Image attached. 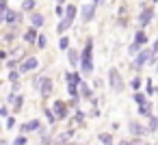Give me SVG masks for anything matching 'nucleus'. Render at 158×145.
I'll use <instances>...</instances> for the list:
<instances>
[{
	"label": "nucleus",
	"mask_w": 158,
	"mask_h": 145,
	"mask_svg": "<svg viewBox=\"0 0 158 145\" xmlns=\"http://www.w3.org/2000/svg\"><path fill=\"white\" fill-rule=\"evenodd\" d=\"M74 18H76V7H74V5H69V7L65 9V20L59 24V31L63 33V31H65V28H67V26L74 22Z\"/></svg>",
	"instance_id": "f257e3e1"
},
{
	"label": "nucleus",
	"mask_w": 158,
	"mask_h": 145,
	"mask_svg": "<svg viewBox=\"0 0 158 145\" xmlns=\"http://www.w3.org/2000/svg\"><path fill=\"white\" fill-rule=\"evenodd\" d=\"M82 69H85V74H91V69H93V65H91V41H87L85 52H82Z\"/></svg>",
	"instance_id": "f03ea898"
},
{
	"label": "nucleus",
	"mask_w": 158,
	"mask_h": 145,
	"mask_svg": "<svg viewBox=\"0 0 158 145\" xmlns=\"http://www.w3.org/2000/svg\"><path fill=\"white\" fill-rule=\"evenodd\" d=\"M108 80H110L113 91H121V89H123V80H121V76H119L117 69H110V72H108Z\"/></svg>",
	"instance_id": "7ed1b4c3"
},
{
	"label": "nucleus",
	"mask_w": 158,
	"mask_h": 145,
	"mask_svg": "<svg viewBox=\"0 0 158 145\" xmlns=\"http://www.w3.org/2000/svg\"><path fill=\"white\" fill-rule=\"evenodd\" d=\"M2 20H5V22H9V24H20L22 15H20V13H15V11H7V13L2 15Z\"/></svg>",
	"instance_id": "20e7f679"
},
{
	"label": "nucleus",
	"mask_w": 158,
	"mask_h": 145,
	"mask_svg": "<svg viewBox=\"0 0 158 145\" xmlns=\"http://www.w3.org/2000/svg\"><path fill=\"white\" fill-rule=\"evenodd\" d=\"M134 39H136V41H134V44L130 46V52H132V54H134V52L139 50V46H143V44L147 41V37H145V33H136V37H134Z\"/></svg>",
	"instance_id": "39448f33"
},
{
	"label": "nucleus",
	"mask_w": 158,
	"mask_h": 145,
	"mask_svg": "<svg viewBox=\"0 0 158 145\" xmlns=\"http://www.w3.org/2000/svg\"><path fill=\"white\" fill-rule=\"evenodd\" d=\"M39 63H37V59L35 56H31V59H26L24 63H22V67H20V72H31V69H35Z\"/></svg>",
	"instance_id": "423d86ee"
},
{
	"label": "nucleus",
	"mask_w": 158,
	"mask_h": 145,
	"mask_svg": "<svg viewBox=\"0 0 158 145\" xmlns=\"http://www.w3.org/2000/svg\"><path fill=\"white\" fill-rule=\"evenodd\" d=\"M54 115H56L59 119L67 117V106H65L63 102H56V104H54Z\"/></svg>",
	"instance_id": "0eeeda50"
},
{
	"label": "nucleus",
	"mask_w": 158,
	"mask_h": 145,
	"mask_svg": "<svg viewBox=\"0 0 158 145\" xmlns=\"http://www.w3.org/2000/svg\"><path fill=\"white\" fill-rule=\"evenodd\" d=\"M93 7H95V5H91V2L82 7V20H85V22H89V20L93 18Z\"/></svg>",
	"instance_id": "6e6552de"
},
{
	"label": "nucleus",
	"mask_w": 158,
	"mask_h": 145,
	"mask_svg": "<svg viewBox=\"0 0 158 145\" xmlns=\"http://www.w3.org/2000/svg\"><path fill=\"white\" fill-rule=\"evenodd\" d=\"M149 56H152V50H143V52L134 59V65H143L145 61H149Z\"/></svg>",
	"instance_id": "1a4fd4ad"
},
{
	"label": "nucleus",
	"mask_w": 158,
	"mask_h": 145,
	"mask_svg": "<svg viewBox=\"0 0 158 145\" xmlns=\"http://www.w3.org/2000/svg\"><path fill=\"white\" fill-rule=\"evenodd\" d=\"M149 20H152V9H145V11L141 13V18H139V24L145 26V24H149Z\"/></svg>",
	"instance_id": "9d476101"
},
{
	"label": "nucleus",
	"mask_w": 158,
	"mask_h": 145,
	"mask_svg": "<svg viewBox=\"0 0 158 145\" xmlns=\"http://www.w3.org/2000/svg\"><path fill=\"white\" fill-rule=\"evenodd\" d=\"M50 93H52V80L46 78L44 85H41V95H50Z\"/></svg>",
	"instance_id": "9b49d317"
},
{
	"label": "nucleus",
	"mask_w": 158,
	"mask_h": 145,
	"mask_svg": "<svg viewBox=\"0 0 158 145\" xmlns=\"http://www.w3.org/2000/svg\"><path fill=\"white\" fill-rule=\"evenodd\" d=\"M31 22H33V28H39V26L44 24V18H41L39 13H33V18H31Z\"/></svg>",
	"instance_id": "f8f14e48"
},
{
	"label": "nucleus",
	"mask_w": 158,
	"mask_h": 145,
	"mask_svg": "<svg viewBox=\"0 0 158 145\" xmlns=\"http://www.w3.org/2000/svg\"><path fill=\"white\" fill-rule=\"evenodd\" d=\"M37 128H39V121H37V119H35V121H28V123H24V126H22V130H24V132H31V130H37Z\"/></svg>",
	"instance_id": "ddd939ff"
},
{
	"label": "nucleus",
	"mask_w": 158,
	"mask_h": 145,
	"mask_svg": "<svg viewBox=\"0 0 158 145\" xmlns=\"http://www.w3.org/2000/svg\"><path fill=\"white\" fill-rule=\"evenodd\" d=\"M67 85H80V78H78V74H67Z\"/></svg>",
	"instance_id": "4468645a"
},
{
	"label": "nucleus",
	"mask_w": 158,
	"mask_h": 145,
	"mask_svg": "<svg viewBox=\"0 0 158 145\" xmlns=\"http://www.w3.org/2000/svg\"><path fill=\"white\" fill-rule=\"evenodd\" d=\"M24 39H26V41H35V39H39V37H37V33H35V28H31V31H26V35H24Z\"/></svg>",
	"instance_id": "2eb2a0df"
},
{
	"label": "nucleus",
	"mask_w": 158,
	"mask_h": 145,
	"mask_svg": "<svg viewBox=\"0 0 158 145\" xmlns=\"http://www.w3.org/2000/svg\"><path fill=\"white\" fill-rule=\"evenodd\" d=\"M67 59H69V63H74V65H76V63H78V52H76L74 48H69V54H67Z\"/></svg>",
	"instance_id": "dca6fc26"
},
{
	"label": "nucleus",
	"mask_w": 158,
	"mask_h": 145,
	"mask_svg": "<svg viewBox=\"0 0 158 145\" xmlns=\"http://www.w3.org/2000/svg\"><path fill=\"white\" fill-rule=\"evenodd\" d=\"M80 91H82V95H85V97H91V89H89L85 82H80Z\"/></svg>",
	"instance_id": "f3484780"
},
{
	"label": "nucleus",
	"mask_w": 158,
	"mask_h": 145,
	"mask_svg": "<svg viewBox=\"0 0 158 145\" xmlns=\"http://www.w3.org/2000/svg\"><path fill=\"white\" fill-rule=\"evenodd\" d=\"M100 141H102L104 145H113V139H110V134H102V136H100Z\"/></svg>",
	"instance_id": "a211bd4d"
},
{
	"label": "nucleus",
	"mask_w": 158,
	"mask_h": 145,
	"mask_svg": "<svg viewBox=\"0 0 158 145\" xmlns=\"http://www.w3.org/2000/svg\"><path fill=\"white\" fill-rule=\"evenodd\" d=\"M22 7H24L26 11H31V9H35V0H26V2H24Z\"/></svg>",
	"instance_id": "6ab92c4d"
},
{
	"label": "nucleus",
	"mask_w": 158,
	"mask_h": 145,
	"mask_svg": "<svg viewBox=\"0 0 158 145\" xmlns=\"http://www.w3.org/2000/svg\"><path fill=\"white\" fill-rule=\"evenodd\" d=\"M59 46H61L63 50H67V46H69V41H67V37H61V41H59Z\"/></svg>",
	"instance_id": "aec40b11"
},
{
	"label": "nucleus",
	"mask_w": 158,
	"mask_h": 145,
	"mask_svg": "<svg viewBox=\"0 0 158 145\" xmlns=\"http://www.w3.org/2000/svg\"><path fill=\"white\" fill-rule=\"evenodd\" d=\"M67 93H69L72 97H76V93H78V91H76V87H74V85H67Z\"/></svg>",
	"instance_id": "412c9836"
},
{
	"label": "nucleus",
	"mask_w": 158,
	"mask_h": 145,
	"mask_svg": "<svg viewBox=\"0 0 158 145\" xmlns=\"http://www.w3.org/2000/svg\"><path fill=\"white\" fill-rule=\"evenodd\" d=\"M37 46H39V48H46V37H44V35H39V39H37Z\"/></svg>",
	"instance_id": "4be33fe9"
},
{
	"label": "nucleus",
	"mask_w": 158,
	"mask_h": 145,
	"mask_svg": "<svg viewBox=\"0 0 158 145\" xmlns=\"http://www.w3.org/2000/svg\"><path fill=\"white\" fill-rule=\"evenodd\" d=\"M134 100H136V102H139L141 106H145V97H143L141 93H136V95H134Z\"/></svg>",
	"instance_id": "5701e85b"
},
{
	"label": "nucleus",
	"mask_w": 158,
	"mask_h": 145,
	"mask_svg": "<svg viewBox=\"0 0 158 145\" xmlns=\"http://www.w3.org/2000/svg\"><path fill=\"white\" fill-rule=\"evenodd\" d=\"M132 132H134V134H143L145 130H143V128H139L136 123H132Z\"/></svg>",
	"instance_id": "b1692460"
},
{
	"label": "nucleus",
	"mask_w": 158,
	"mask_h": 145,
	"mask_svg": "<svg viewBox=\"0 0 158 145\" xmlns=\"http://www.w3.org/2000/svg\"><path fill=\"white\" fill-rule=\"evenodd\" d=\"M46 117H48V119H50V121H52V123H54V119H56V115H54V113H52V110H46Z\"/></svg>",
	"instance_id": "393cba45"
},
{
	"label": "nucleus",
	"mask_w": 158,
	"mask_h": 145,
	"mask_svg": "<svg viewBox=\"0 0 158 145\" xmlns=\"http://www.w3.org/2000/svg\"><path fill=\"white\" fill-rule=\"evenodd\" d=\"M149 128H152V130H156V128H158V119H156V117H152V121H149Z\"/></svg>",
	"instance_id": "a878e982"
},
{
	"label": "nucleus",
	"mask_w": 158,
	"mask_h": 145,
	"mask_svg": "<svg viewBox=\"0 0 158 145\" xmlns=\"http://www.w3.org/2000/svg\"><path fill=\"white\" fill-rule=\"evenodd\" d=\"M132 87L139 89V87H141V78H134V80H132Z\"/></svg>",
	"instance_id": "bb28decb"
},
{
	"label": "nucleus",
	"mask_w": 158,
	"mask_h": 145,
	"mask_svg": "<svg viewBox=\"0 0 158 145\" xmlns=\"http://www.w3.org/2000/svg\"><path fill=\"white\" fill-rule=\"evenodd\" d=\"M13 126H15V119L9 117V119H7V128H13Z\"/></svg>",
	"instance_id": "cd10ccee"
},
{
	"label": "nucleus",
	"mask_w": 158,
	"mask_h": 145,
	"mask_svg": "<svg viewBox=\"0 0 158 145\" xmlns=\"http://www.w3.org/2000/svg\"><path fill=\"white\" fill-rule=\"evenodd\" d=\"M24 143H26V139H24V136H20V139H15V143H13V145H24Z\"/></svg>",
	"instance_id": "c85d7f7f"
},
{
	"label": "nucleus",
	"mask_w": 158,
	"mask_h": 145,
	"mask_svg": "<svg viewBox=\"0 0 158 145\" xmlns=\"http://www.w3.org/2000/svg\"><path fill=\"white\" fill-rule=\"evenodd\" d=\"M98 2H102V0H93V5H98Z\"/></svg>",
	"instance_id": "c756f323"
},
{
	"label": "nucleus",
	"mask_w": 158,
	"mask_h": 145,
	"mask_svg": "<svg viewBox=\"0 0 158 145\" xmlns=\"http://www.w3.org/2000/svg\"><path fill=\"white\" fill-rule=\"evenodd\" d=\"M63 145H76V143H63Z\"/></svg>",
	"instance_id": "7c9ffc66"
}]
</instances>
